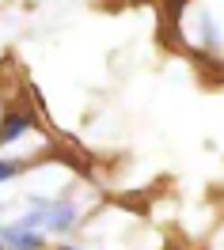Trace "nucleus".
Returning a JSON list of instances; mask_svg holds the SVG:
<instances>
[{"label": "nucleus", "mask_w": 224, "mask_h": 250, "mask_svg": "<svg viewBox=\"0 0 224 250\" xmlns=\"http://www.w3.org/2000/svg\"><path fill=\"white\" fill-rule=\"evenodd\" d=\"M0 243H8L12 250H38L42 247V235L31 231V228H23V224H12V228L0 231Z\"/></svg>", "instance_id": "f03ea898"}, {"label": "nucleus", "mask_w": 224, "mask_h": 250, "mask_svg": "<svg viewBox=\"0 0 224 250\" xmlns=\"http://www.w3.org/2000/svg\"><path fill=\"white\" fill-rule=\"evenodd\" d=\"M57 250H76V247H57Z\"/></svg>", "instance_id": "39448f33"}, {"label": "nucleus", "mask_w": 224, "mask_h": 250, "mask_svg": "<svg viewBox=\"0 0 224 250\" xmlns=\"http://www.w3.org/2000/svg\"><path fill=\"white\" fill-rule=\"evenodd\" d=\"M27 129H31V118H27V114H8V118H4V125H0V144L19 141Z\"/></svg>", "instance_id": "7ed1b4c3"}, {"label": "nucleus", "mask_w": 224, "mask_h": 250, "mask_svg": "<svg viewBox=\"0 0 224 250\" xmlns=\"http://www.w3.org/2000/svg\"><path fill=\"white\" fill-rule=\"evenodd\" d=\"M12 174H16V167H12V163H8V159H0V182H8V178H12Z\"/></svg>", "instance_id": "20e7f679"}, {"label": "nucleus", "mask_w": 224, "mask_h": 250, "mask_svg": "<svg viewBox=\"0 0 224 250\" xmlns=\"http://www.w3.org/2000/svg\"><path fill=\"white\" fill-rule=\"evenodd\" d=\"M34 208H38V212L23 216V228H31V231L34 228H46V231L61 235L76 224V208L68 201H34Z\"/></svg>", "instance_id": "f257e3e1"}]
</instances>
